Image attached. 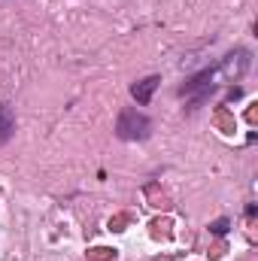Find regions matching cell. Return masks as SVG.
<instances>
[{
  "label": "cell",
  "mask_w": 258,
  "mask_h": 261,
  "mask_svg": "<svg viewBox=\"0 0 258 261\" xmlns=\"http://www.w3.org/2000/svg\"><path fill=\"white\" fill-rule=\"evenodd\" d=\"M149 134H152V122H149L143 113H137L134 107H128V110L119 113V122H116V137H119V140L134 143V140H146Z\"/></svg>",
  "instance_id": "cell-1"
},
{
  "label": "cell",
  "mask_w": 258,
  "mask_h": 261,
  "mask_svg": "<svg viewBox=\"0 0 258 261\" xmlns=\"http://www.w3.org/2000/svg\"><path fill=\"white\" fill-rule=\"evenodd\" d=\"M249 64H252V55H249V49H234V52H228L222 61H219V70L222 73H228V76H234V82L249 70Z\"/></svg>",
  "instance_id": "cell-2"
},
{
  "label": "cell",
  "mask_w": 258,
  "mask_h": 261,
  "mask_svg": "<svg viewBox=\"0 0 258 261\" xmlns=\"http://www.w3.org/2000/svg\"><path fill=\"white\" fill-rule=\"evenodd\" d=\"M219 73V67H207V70H200L197 76H192V79H186V85H179V94L186 97V94H192V91H207V88H213V76Z\"/></svg>",
  "instance_id": "cell-3"
},
{
  "label": "cell",
  "mask_w": 258,
  "mask_h": 261,
  "mask_svg": "<svg viewBox=\"0 0 258 261\" xmlns=\"http://www.w3.org/2000/svg\"><path fill=\"white\" fill-rule=\"evenodd\" d=\"M158 82H161V76H146V79L134 82V85H131V97H134V100H137L140 107H146V103L152 100V94H155Z\"/></svg>",
  "instance_id": "cell-4"
},
{
  "label": "cell",
  "mask_w": 258,
  "mask_h": 261,
  "mask_svg": "<svg viewBox=\"0 0 258 261\" xmlns=\"http://www.w3.org/2000/svg\"><path fill=\"white\" fill-rule=\"evenodd\" d=\"M12 130H15V116H12V107L0 100V146L12 137Z\"/></svg>",
  "instance_id": "cell-5"
},
{
  "label": "cell",
  "mask_w": 258,
  "mask_h": 261,
  "mask_svg": "<svg viewBox=\"0 0 258 261\" xmlns=\"http://www.w3.org/2000/svg\"><path fill=\"white\" fill-rule=\"evenodd\" d=\"M231 231V219H216V222H210V234L213 237H225Z\"/></svg>",
  "instance_id": "cell-6"
},
{
  "label": "cell",
  "mask_w": 258,
  "mask_h": 261,
  "mask_svg": "<svg viewBox=\"0 0 258 261\" xmlns=\"http://www.w3.org/2000/svg\"><path fill=\"white\" fill-rule=\"evenodd\" d=\"M240 94H243V91H240V88H231V91H228V100H237V97H240Z\"/></svg>",
  "instance_id": "cell-7"
}]
</instances>
